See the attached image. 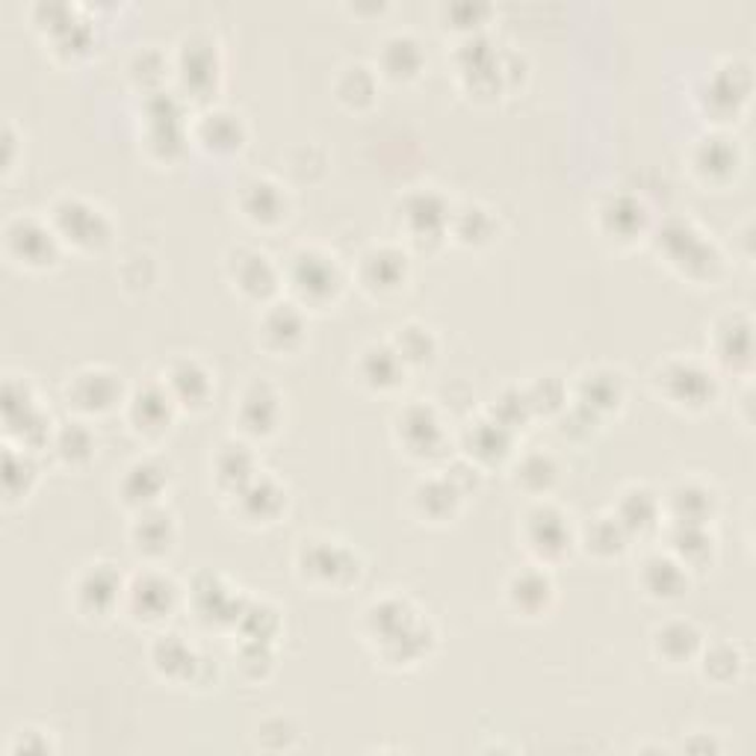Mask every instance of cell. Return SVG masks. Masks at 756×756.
Returning a JSON list of instances; mask_svg holds the SVG:
<instances>
[{"label":"cell","mask_w":756,"mask_h":756,"mask_svg":"<svg viewBox=\"0 0 756 756\" xmlns=\"http://www.w3.org/2000/svg\"><path fill=\"white\" fill-rule=\"evenodd\" d=\"M172 517L160 508H143L134 524V547L145 556H163L172 547Z\"/></svg>","instance_id":"24"},{"label":"cell","mask_w":756,"mask_h":756,"mask_svg":"<svg viewBox=\"0 0 756 756\" xmlns=\"http://www.w3.org/2000/svg\"><path fill=\"white\" fill-rule=\"evenodd\" d=\"M234 497H240L242 515L249 517V520H260V524L272 520L281 511V506H284V490L269 479L246 481Z\"/></svg>","instance_id":"23"},{"label":"cell","mask_w":756,"mask_h":756,"mask_svg":"<svg viewBox=\"0 0 756 756\" xmlns=\"http://www.w3.org/2000/svg\"><path fill=\"white\" fill-rule=\"evenodd\" d=\"M626 529L618 517H597L588 529V550L594 552H621L626 543Z\"/></svg>","instance_id":"41"},{"label":"cell","mask_w":756,"mask_h":756,"mask_svg":"<svg viewBox=\"0 0 756 756\" xmlns=\"http://www.w3.org/2000/svg\"><path fill=\"white\" fill-rule=\"evenodd\" d=\"M260 331H263V340L269 346L293 349L302 340V313L296 311V304H272L260 322Z\"/></svg>","instance_id":"25"},{"label":"cell","mask_w":756,"mask_h":756,"mask_svg":"<svg viewBox=\"0 0 756 756\" xmlns=\"http://www.w3.org/2000/svg\"><path fill=\"white\" fill-rule=\"evenodd\" d=\"M656 650L659 656L665 659V662H671V665H683V662L697 656V650H701V632L685 621L665 623V626L656 632Z\"/></svg>","instance_id":"26"},{"label":"cell","mask_w":756,"mask_h":756,"mask_svg":"<svg viewBox=\"0 0 756 756\" xmlns=\"http://www.w3.org/2000/svg\"><path fill=\"white\" fill-rule=\"evenodd\" d=\"M400 437L414 455H435L444 446V428L441 420L426 405H408L400 414Z\"/></svg>","instance_id":"10"},{"label":"cell","mask_w":756,"mask_h":756,"mask_svg":"<svg viewBox=\"0 0 756 756\" xmlns=\"http://www.w3.org/2000/svg\"><path fill=\"white\" fill-rule=\"evenodd\" d=\"M667 499H671V511H674L676 524H706L712 515V506H715V497H712V490L701 488V485H685V481H680L671 494H667Z\"/></svg>","instance_id":"28"},{"label":"cell","mask_w":756,"mask_h":756,"mask_svg":"<svg viewBox=\"0 0 756 756\" xmlns=\"http://www.w3.org/2000/svg\"><path fill=\"white\" fill-rule=\"evenodd\" d=\"M196 48L198 45H193L187 54H184L180 74H184V81H187V86H193V90H207V86H214V77H216L214 54H207L205 60H201Z\"/></svg>","instance_id":"44"},{"label":"cell","mask_w":756,"mask_h":756,"mask_svg":"<svg viewBox=\"0 0 756 756\" xmlns=\"http://www.w3.org/2000/svg\"><path fill=\"white\" fill-rule=\"evenodd\" d=\"M508 594H511V600H515V605L520 612H541L543 605H547V600H550L552 586L541 570H520V573L511 579Z\"/></svg>","instance_id":"34"},{"label":"cell","mask_w":756,"mask_h":756,"mask_svg":"<svg viewBox=\"0 0 756 756\" xmlns=\"http://www.w3.org/2000/svg\"><path fill=\"white\" fill-rule=\"evenodd\" d=\"M508 446H511V428L503 426L499 420H481L467 432V449L476 458L497 462L508 453Z\"/></svg>","instance_id":"33"},{"label":"cell","mask_w":756,"mask_h":756,"mask_svg":"<svg viewBox=\"0 0 756 756\" xmlns=\"http://www.w3.org/2000/svg\"><path fill=\"white\" fill-rule=\"evenodd\" d=\"M198 136H201V143H205L210 152H234V148H240L242 145L240 116L225 113V110H216V113L205 116V122L198 127Z\"/></svg>","instance_id":"30"},{"label":"cell","mask_w":756,"mask_h":756,"mask_svg":"<svg viewBox=\"0 0 756 756\" xmlns=\"http://www.w3.org/2000/svg\"><path fill=\"white\" fill-rule=\"evenodd\" d=\"M338 92L340 99L349 101V104H364V101L373 99L375 83L370 69H364V65H352V69H346V72H343V81L338 83Z\"/></svg>","instance_id":"43"},{"label":"cell","mask_w":756,"mask_h":756,"mask_svg":"<svg viewBox=\"0 0 756 756\" xmlns=\"http://www.w3.org/2000/svg\"><path fill=\"white\" fill-rule=\"evenodd\" d=\"M641 582L648 588V594L659 597V600H674L688 588L683 565L667 556H650L641 570Z\"/></svg>","instance_id":"18"},{"label":"cell","mask_w":756,"mask_h":756,"mask_svg":"<svg viewBox=\"0 0 756 756\" xmlns=\"http://www.w3.org/2000/svg\"><path fill=\"white\" fill-rule=\"evenodd\" d=\"M747 352H750V325L742 317H727L718 325V355L727 364H733V361L747 364V358H750Z\"/></svg>","instance_id":"38"},{"label":"cell","mask_w":756,"mask_h":756,"mask_svg":"<svg viewBox=\"0 0 756 756\" xmlns=\"http://www.w3.org/2000/svg\"><path fill=\"white\" fill-rule=\"evenodd\" d=\"M382 63L387 69L391 77H414L423 63V54H420V45L411 37H391L384 42Z\"/></svg>","instance_id":"35"},{"label":"cell","mask_w":756,"mask_h":756,"mask_svg":"<svg viewBox=\"0 0 756 756\" xmlns=\"http://www.w3.org/2000/svg\"><path fill=\"white\" fill-rule=\"evenodd\" d=\"M278 393L263 382L246 387L240 400V423L249 435H269L278 423Z\"/></svg>","instance_id":"14"},{"label":"cell","mask_w":756,"mask_h":756,"mask_svg":"<svg viewBox=\"0 0 756 756\" xmlns=\"http://www.w3.org/2000/svg\"><path fill=\"white\" fill-rule=\"evenodd\" d=\"M458 497H462V490H458V485L449 476L446 479L423 481L417 488V506L423 508V515L435 517V520L437 517L453 515Z\"/></svg>","instance_id":"37"},{"label":"cell","mask_w":756,"mask_h":756,"mask_svg":"<svg viewBox=\"0 0 756 756\" xmlns=\"http://www.w3.org/2000/svg\"><path fill=\"white\" fill-rule=\"evenodd\" d=\"M393 349L400 352L405 364H423V361L435 355V338L428 334V329L405 325V329H400V343Z\"/></svg>","instance_id":"40"},{"label":"cell","mask_w":756,"mask_h":756,"mask_svg":"<svg viewBox=\"0 0 756 756\" xmlns=\"http://www.w3.org/2000/svg\"><path fill=\"white\" fill-rule=\"evenodd\" d=\"M618 520L626 532H644L656 524L659 517V499L648 488H630L623 494L621 508H618Z\"/></svg>","instance_id":"31"},{"label":"cell","mask_w":756,"mask_h":756,"mask_svg":"<svg viewBox=\"0 0 756 756\" xmlns=\"http://www.w3.org/2000/svg\"><path fill=\"white\" fill-rule=\"evenodd\" d=\"M552 481H556V462L550 455L532 453L517 464V485H524L526 490L541 494V490H550Z\"/></svg>","instance_id":"39"},{"label":"cell","mask_w":756,"mask_h":756,"mask_svg":"<svg viewBox=\"0 0 756 756\" xmlns=\"http://www.w3.org/2000/svg\"><path fill=\"white\" fill-rule=\"evenodd\" d=\"M402 375H405V361H402L396 349L393 346L364 349V355H361V379H364L370 387L391 391V387L400 384Z\"/></svg>","instance_id":"21"},{"label":"cell","mask_w":756,"mask_h":756,"mask_svg":"<svg viewBox=\"0 0 756 756\" xmlns=\"http://www.w3.org/2000/svg\"><path fill=\"white\" fill-rule=\"evenodd\" d=\"M706 676L712 674V671H718V667H724V674H721V683H729L733 676H736L738 671V653L733 648H715L712 653H706Z\"/></svg>","instance_id":"47"},{"label":"cell","mask_w":756,"mask_h":756,"mask_svg":"<svg viewBox=\"0 0 756 756\" xmlns=\"http://www.w3.org/2000/svg\"><path fill=\"white\" fill-rule=\"evenodd\" d=\"M54 231L81 249H99L110 240V222L83 198H60L54 205Z\"/></svg>","instance_id":"2"},{"label":"cell","mask_w":756,"mask_h":756,"mask_svg":"<svg viewBox=\"0 0 756 756\" xmlns=\"http://www.w3.org/2000/svg\"><path fill=\"white\" fill-rule=\"evenodd\" d=\"M216 470H219V479L228 481V488L237 494L246 481L255 479V462H251L249 446L225 444L219 462H216Z\"/></svg>","instance_id":"36"},{"label":"cell","mask_w":756,"mask_h":756,"mask_svg":"<svg viewBox=\"0 0 756 756\" xmlns=\"http://www.w3.org/2000/svg\"><path fill=\"white\" fill-rule=\"evenodd\" d=\"M234 281L251 299H269L278 287V272L263 251H242L234 269Z\"/></svg>","instance_id":"16"},{"label":"cell","mask_w":756,"mask_h":756,"mask_svg":"<svg viewBox=\"0 0 756 756\" xmlns=\"http://www.w3.org/2000/svg\"><path fill=\"white\" fill-rule=\"evenodd\" d=\"M210 375L198 361L184 358L178 364H172L169 379H166V391L172 393V400L180 405H201L210 396Z\"/></svg>","instance_id":"17"},{"label":"cell","mask_w":756,"mask_h":756,"mask_svg":"<svg viewBox=\"0 0 756 756\" xmlns=\"http://www.w3.org/2000/svg\"><path fill=\"white\" fill-rule=\"evenodd\" d=\"M299 565L308 573V579L331 588H343L346 582L358 579V570H361L355 556L334 541H304Z\"/></svg>","instance_id":"4"},{"label":"cell","mask_w":756,"mask_h":756,"mask_svg":"<svg viewBox=\"0 0 756 756\" xmlns=\"http://www.w3.org/2000/svg\"><path fill=\"white\" fill-rule=\"evenodd\" d=\"M154 665L172 680H184L193 676L198 667V656L180 641V635H160V641L154 644Z\"/></svg>","instance_id":"32"},{"label":"cell","mask_w":756,"mask_h":756,"mask_svg":"<svg viewBox=\"0 0 756 756\" xmlns=\"http://www.w3.org/2000/svg\"><path fill=\"white\" fill-rule=\"evenodd\" d=\"M490 231V216L488 210H481V207H464L462 214L455 216V234L462 237V240L473 242V240H485Z\"/></svg>","instance_id":"46"},{"label":"cell","mask_w":756,"mask_h":756,"mask_svg":"<svg viewBox=\"0 0 756 756\" xmlns=\"http://www.w3.org/2000/svg\"><path fill=\"white\" fill-rule=\"evenodd\" d=\"M7 246L21 263L30 267H42L51 263L56 255V231H51L48 225L37 222V219H15L7 225Z\"/></svg>","instance_id":"6"},{"label":"cell","mask_w":756,"mask_h":756,"mask_svg":"<svg viewBox=\"0 0 756 756\" xmlns=\"http://www.w3.org/2000/svg\"><path fill=\"white\" fill-rule=\"evenodd\" d=\"M600 219H603L605 231L618 237V240H632L635 234H641L644 222H648V210L639 198L632 196H612L600 207Z\"/></svg>","instance_id":"20"},{"label":"cell","mask_w":756,"mask_h":756,"mask_svg":"<svg viewBox=\"0 0 756 756\" xmlns=\"http://www.w3.org/2000/svg\"><path fill=\"white\" fill-rule=\"evenodd\" d=\"M405 276H408V263H405L402 251L375 246L361 258V281H364L366 290L391 293V290H400Z\"/></svg>","instance_id":"12"},{"label":"cell","mask_w":756,"mask_h":756,"mask_svg":"<svg viewBox=\"0 0 756 756\" xmlns=\"http://www.w3.org/2000/svg\"><path fill=\"white\" fill-rule=\"evenodd\" d=\"M738 166L736 145L721 136H710L697 145L694 152V169L701 172L706 180H727Z\"/></svg>","instance_id":"22"},{"label":"cell","mask_w":756,"mask_h":756,"mask_svg":"<svg viewBox=\"0 0 756 756\" xmlns=\"http://www.w3.org/2000/svg\"><path fill=\"white\" fill-rule=\"evenodd\" d=\"M163 470L152 462H136L127 467L125 481H122V490H125L127 503H134L139 508H152V503L157 499V494L163 490Z\"/></svg>","instance_id":"29"},{"label":"cell","mask_w":756,"mask_h":756,"mask_svg":"<svg viewBox=\"0 0 756 756\" xmlns=\"http://www.w3.org/2000/svg\"><path fill=\"white\" fill-rule=\"evenodd\" d=\"M662 246H665L667 258L674 263H683V272L692 278H712L715 267L721 263L712 242L703 240L688 222L667 225L662 234Z\"/></svg>","instance_id":"3"},{"label":"cell","mask_w":756,"mask_h":756,"mask_svg":"<svg viewBox=\"0 0 756 756\" xmlns=\"http://www.w3.org/2000/svg\"><path fill=\"white\" fill-rule=\"evenodd\" d=\"M122 597V579L110 565H95L77 582V605L86 614H107Z\"/></svg>","instance_id":"13"},{"label":"cell","mask_w":756,"mask_h":756,"mask_svg":"<svg viewBox=\"0 0 756 756\" xmlns=\"http://www.w3.org/2000/svg\"><path fill=\"white\" fill-rule=\"evenodd\" d=\"M172 408H175V400L166 387H143L131 400V420L143 432H163L169 426Z\"/></svg>","instance_id":"19"},{"label":"cell","mask_w":756,"mask_h":756,"mask_svg":"<svg viewBox=\"0 0 756 756\" xmlns=\"http://www.w3.org/2000/svg\"><path fill=\"white\" fill-rule=\"evenodd\" d=\"M526 541L529 550L541 559H559L568 550L570 529L561 511L550 506H538L526 515Z\"/></svg>","instance_id":"7"},{"label":"cell","mask_w":756,"mask_h":756,"mask_svg":"<svg viewBox=\"0 0 756 756\" xmlns=\"http://www.w3.org/2000/svg\"><path fill=\"white\" fill-rule=\"evenodd\" d=\"M51 738L42 729H21L19 742L12 745V754H48Z\"/></svg>","instance_id":"48"},{"label":"cell","mask_w":756,"mask_h":756,"mask_svg":"<svg viewBox=\"0 0 756 756\" xmlns=\"http://www.w3.org/2000/svg\"><path fill=\"white\" fill-rule=\"evenodd\" d=\"M56 449H60V455L69 458V462H83V458H90L92 453V435L81 426V423H69V426L60 432V437H56Z\"/></svg>","instance_id":"45"},{"label":"cell","mask_w":756,"mask_h":756,"mask_svg":"<svg viewBox=\"0 0 756 756\" xmlns=\"http://www.w3.org/2000/svg\"><path fill=\"white\" fill-rule=\"evenodd\" d=\"M33 476H37V467H33V462L24 455V449H21V453L7 449V455H3V488H7V497H19V494H24Z\"/></svg>","instance_id":"42"},{"label":"cell","mask_w":756,"mask_h":756,"mask_svg":"<svg viewBox=\"0 0 756 756\" xmlns=\"http://www.w3.org/2000/svg\"><path fill=\"white\" fill-rule=\"evenodd\" d=\"M127 600H131L134 614H139L145 621H160L163 614H169L175 609L178 588H175L172 579L160 577V573H145V577H136L131 582Z\"/></svg>","instance_id":"8"},{"label":"cell","mask_w":756,"mask_h":756,"mask_svg":"<svg viewBox=\"0 0 756 756\" xmlns=\"http://www.w3.org/2000/svg\"><path fill=\"white\" fill-rule=\"evenodd\" d=\"M667 400L685 408H703L715 396V375L692 361H674L662 370Z\"/></svg>","instance_id":"5"},{"label":"cell","mask_w":756,"mask_h":756,"mask_svg":"<svg viewBox=\"0 0 756 756\" xmlns=\"http://www.w3.org/2000/svg\"><path fill=\"white\" fill-rule=\"evenodd\" d=\"M65 393H69V402H74L81 411L101 414L116 405L118 379L107 370H83L69 382Z\"/></svg>","instance_id":"9"},{"label":"cell","mask_w":756,"mask_h":756,"mask_svg":"<svg viewBox=\"0 0 756 756\" xmlns=\"http://www.w3.org/2000/svg\"><path fill=\"white\" fill-rule=\"evenodd\" d=\"M402 219L408 225V231L414 234V240H423V237L437 240L446 225L453 222V214L435 193H414L402 205Z\"/></svg>","instance_id":"11"},{"label":"cell","mask_w":756,"mask_h":756,"mask_svg":"<svg viewBox=\"0 0 756 756\" xmlns=\"http://www.w3.org/2000/svg\"><path fill=\"white\" fill-rule=\"evenodd\" d=\"M287 278L304 302L322 304L340 290V269L334 258L320 249H299L287 263Z\"/></svg>","instance_id":"1"},{"label":"cell","mask_w":756,"mask_h":756,"mask_svg":"<svg viewBox=\"0 0 756 756\" xmlns=\"http://www.w3.org/2000/svg\"><path fill=\"white\" fill-rule=\"evenodd\" d=\"M240 205L251 222L272 225L284 216L287 198H284V193H281V187L272 184L269 178H255L242 187Z\"/></svg>","instance_id":"15"},{"label":"cell","mask_w":756,"mask_h":756,"mask_svg":"<svg viewBox=\"0 0 756 756\" xmlns=\"http://www.w3.org/2000/svg\"><path fill=\"white\" fill-rule=\"evenodd\" d=\"M623 387L621 375L618 373H603V370H594V373L582 375V391H579V405L588 408L591 414H603V411L621 405Z\"/></svg>","instance_id":"27"}]
</instances>
